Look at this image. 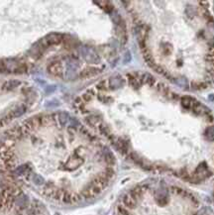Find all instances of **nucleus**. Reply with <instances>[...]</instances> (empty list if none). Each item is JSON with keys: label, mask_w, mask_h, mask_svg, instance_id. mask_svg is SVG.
Wrapping results in <instances>:
<instances>
[{"label": "nucleus", "mask_w": 214, "mask_h": 215, "mask_svg": "<svg viewBox=\"0 0 214 215\" xmlns=\"http://www.w3.org/2000/svg\"><path fill=\"white\" fill-rule=\"evenodd\" d=\"M0 170L44 197L73 204L97 196L115 173V160L90 136L14 135L0 141Z\"/></svg>", "instance_id": "nucleus-1"}, {"label": "nucleus", "mask_w": 214, "mask_h": 215, "mask_svg": "<svg viewBox=\"0 0 214 215\" xmlns=\"http://www.w3.org/2000/svg\"><path fill=\"white\" fill-rule=\"evenodd\" d=\"M116 215H208L193 195L165 182L141 185L127 192Z\"/></svg>", "instance_id": "nucleus-2"}, {"label": "nucleus", "mask_w": 214, "mask_h": 215, "mask_svg": "<svg viewBox=\"0 0 214 215\" xmlns=\"http://www.w3.org/2000/svg\"><path fill=\"white\" fill-rule=\"evenodd\" d=\"M19 83H20V82H18V80H10V82H7L6 83H4V85H3L2 88L5 90H11V89H13L14 87H16Z\"/></svg>", "instance_id": "nucleus-3"}, {"label": "nucleus", "mask_w": 214, "mask_h": 215, "mask_svg": "<svg viewBox=\"0 0 214 215\" xmlns=\"http://www.w3.org/2000/svg\"><path fill=\"white\" fill-rule=\"evenodd\" d=\"M0 128H1V125H0Z\"/></svg>", "instance_id": "nucleus-4"}]
</instances>
